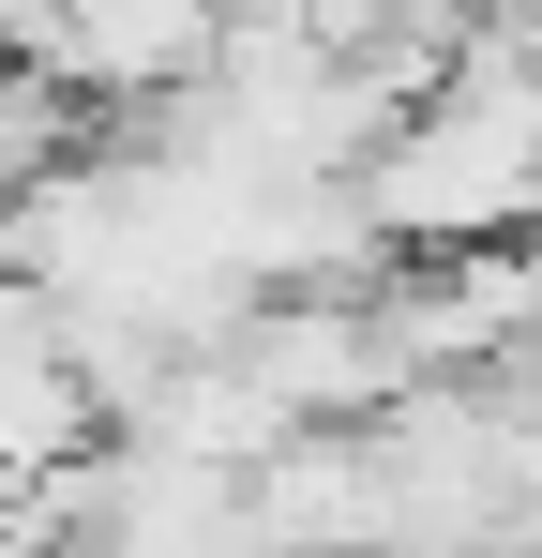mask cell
Segmentation results:
<instances>
[{"instance_id":"cell-1","label":"cell","mask_w":542,"mask_h":558,"mask_svg":"<svg viewBox=\"0 0 542 558\" xmlns=\"http://www.w3.org/2000/svg\"><path fill=\"white\" fill-rule=\"evenodd\" d=\"M257 558H392V438L377 423H301L286 453L242 468Z\"/></svg>"},{"instance_id":"cell-2","label":"cell","mask_w":542,"mask_h":558,"mask_svg":"<svg viewBox=\"0 0 542 558\" xmlns=\"http://www.w3.org/2000/svg\"><path fill=\"white\" fill-rule=\"evenodd\" d=\"M30 61H61L90 106H167V92H211V61H226V0H46V46Z\"/></svg>"}]
</instances>
